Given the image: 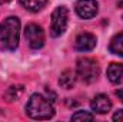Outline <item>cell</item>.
Listing matches in <instances>:
<instances>
[{
	"label": "cell",
	"instance_id": "cell-1",
	"mask_svg": "<svg viewBox=\"0 0 123 122\" xmlns=\"http://www.w3.org/2000/svg\"><path fill=\"white\" fill-rule=\"evenodd\" d=\"M26 114L33 119L44 121V119H50L55 115V108L49 98H46L40 93H33L30 99L27 101Z\"/></svg>",
	"mask_w": 123,
	"mask_h": 122
},
{
	"label": "cell",
	"instance_id": "cell-2",
	"mask_svg": "<svg viewBox=\"0 0 123 122\" xmlns=\"http://www.w3.org/2000/svg\"><path fill=\"white\" fill-rule=\"evenodd\" d=\"M19 37H20V19L19 17L10 16L0 23V40L6 49L14 50L19 46Z\"/></svg>",
	"mask_w": 123,
	"mask_h": 122
},
{
	"label": "cell",
	"instance_id": "cell-3",
	"mask_svg": "<svg viewBox=\"0 0 123 122\" xmlns=\"http://www.w3.org/2000/svg\"><path fill=\"white\" fill-rule=\"evenodd\" d=\"M99 65L92 58H80L76 63V75L82 82L92 83L99 78Z\"/></svg>",
	"mask_w": 123,
	"mask_h": 122
},
{
	"label": "cell",
	"instance_id": "cell-4",
	"mask_svg": "<svg viewBox=\"0 0 123 122\" xmlns=\"http://www.w3.org/2000/svg\"><path fill=\"white\" fill-rule=\"evenodd\" d=\"M67 20H69V12L64 6H59L53 10L52 13V20H50V34L53 37L62 36L66 27H67Z\"/></svg>",
	"mask_w": 123,
	"mask_h": 122
},
{
	"label": "cell",
	"instance_id": "cell-5",
	"mask_svg": "<svg viewBox=\"0 0 123 122\" xmlns=\"http://www.w3.org/2000/svg\"><path fill=\"white\" fill-rule=\"evenodd\" d=\"M25 36H26V40L31 49L37 50L44 46V32L39 25H36V23L27 25L25 29Z\"/></svg>",
	"mask_w": 123,
	"mask_h": 122
},
{
	"label": "cell",
	"instance_id": "cell-6",
	"mask_svg": "<svg viewBox=\"0 0 123 122\" xmlns=\"http://www.w3.org/2000/svg\"><path fill=\"white\" fill-rule=\"evenodd\" d=\"M99 4L96 0H77L76 1V13L82 19H92L97 14Z\"/></svg>",
	"mask_w": 123,
	"mask_h": 122
},
{
	"label": "cell",
	"instance_id": "cell-7",
	"mask_svg": "<svg viewBox=\"0 0 123 122\" xmlns=\"http://www.w3.org/2000/svg\"><path fill=\"white\" fill-rule=\"evenodd\" d=\"M96 43H97V40H96L94 34H92V33H80L74 40V49L79 50V52H89V50L94 49Z\"/></svg>",
	"mask_w": 123,
	"mask_h": 122
},
{
	"label": "cell",
	"instance_id": "cell-8",
	"mask_svg": "<svg viewBox=\"0 0 123 122\" xmlns=\"http://www.w3.org/2000/svg\"><path fill=\"white\" fill-rule=\"evenodd\" d=\"M90 106H92L93 112L100 114V115H105V114H107V112L112 109V102H110V99H109L106 95L99 93V95H96L92 99Z\"/></svg>",
	"mask_w": 123,
	"mask_h": 122
},
{
	"label": "cell",
	"instance_id": "cell-9",
	"mask_svg": "<svg viewBox=\"0 0 123 122\" xmlns=\"http://www.w3.org/2000/svg\"><path fill=\"white\" fill-rule=\"evenodd\" d=\"M107 79L112 83H119L123 79V63L113 62L107 68Z\"/></svg>",
	"mask_w": 123,
	"mask_h": 122
},
{
	"label": "cell",
	"instance_id": "cell-10",
	"mask_svg": "<svg viewBox=\"0 0 123 122\" xmlns=\"http://www.w3.org/2000/svg\"><path fill=\"white\" fill-rule=\"evenodd\" d=\"M76 72L70 70V69H66L64 72H62L60 78H59V83H60L62 88H66V89H72L76 83Z\"/></svg>",
	"mask_w": 123,
	"mask_h": 122
},
{
	"label": "cell",
	"instance_id": "cell-11",
	"mask_svg": "<svg viewBox=\"0 0 123 122\" xmlns=\"http://www.w3.org/2000/svg\"><path fill=\"white\" fill-rule=\"evenodd\" d=\"M109 49L113 55H117V56H123V32L122 33H117L112 37L110 40V45H109Z\"/></svg>",
	"mask_w": 123,
	"mask_h": 122
},
{
	"label": "cell",
	"instance_id": "cell-12",
	"mask_svg": "<svg viewBox=\"0 0 123 122\" xmlns=\"http://www.w3.org/2000/svg\"><path fill=\"white\" fill-rule=\"evenodd\" d=\"M23 92H25V86L23 85H13V86H10L7 91L4 92V98H6L7 102H14L23 95Z\"/></svg>",
	"mask_w": 123,
	"mask_h": 122
},
{
	"label": "cell",
	"instance_id": "cell-13",
	"mask_svg": "<svg viewBox=\"0 0 123 122\" xmlns=\"http://www.w3.org/2000/svg\"><path fill=\"white\" fill-rule=\"evenodd\" d=\"M46 3H47V0H20V4H22L26 10L33 12V13L42 10V9L46 6Z\"/></svg>",
	"mask_w": 123,
	"mask_h": 122
},
{
	"label": "cell",
	"instance_id": "cell-14",
	"mask_svg": "<svg viewBox=\"0 0 123 122\" xmlns=\"http://www.w3.org/2000/svg\"><path fill=\"white\" fill-rule=\"evenodd\" d=\"M93 119H94L93 114L87 111H77L76 114L72 115V121H93Z\"/></svg>",
	"mask_w": 123,
	"mask_h": 122
},
{
	"label": "cell",
	"instance_id": "cell-15",
	"mask_svg": "<svg viewBox=\"0 0 123 122\" xmlns=\"http://www.w3.org/2000/svg\"><path fill=\"white\" fill-rule=\"evenodd\" d=\"M113 121L116 122H123V109H119L115 115H113Z\"/></svg>",
	"mask_w": 123,
	"mask_h": 122
},
{
	"label": "cell",
	"instance_id": "cell-16",
	"mask_svg": "<svg viewBox=\"0 0 123 122\" xmlns=\"http://www.w3.org/2000/svg\"><path fill=\"white\" fill-rule=\"evenodd\" d=\"M116 96L120 99V102H123V88H122V89H117V91H116Z\"/></svg>",
	"mask_w": 123,
	"mask_h": 122
},
{
	"label": "cell",
	"instance_id": "cell-17",
	"mask_svg": "<svg viewBox=\"0 0 123 122\" xmlns=\"http://www.w3.org/2000/svg\"><path fill=\"white\" fill-rule=\"evenodd\" d=\"M117 6H119V7H122V9H123V0H117Z\"/></svg>",
	"mask_w": 123,
	"mask_h": 122
},
{
	"label": "cell",
	"instance_id": "cell-18",
	"mask_svg": "<svg viewBox=\"0 0 123 122\" xmlns=\"http://www.w3.org/2000/svg\"><path fill=\"white\" fill-rule=\"evenodd\" d=\"M9 1H12V0H0V4H6V3H9Z\"/></svg>",
	"mask_w": 123,
	"mask_h": 122
}]
</instances>
